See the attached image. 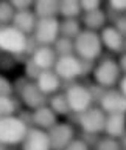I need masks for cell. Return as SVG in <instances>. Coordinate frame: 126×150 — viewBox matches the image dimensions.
Returning a JSON list of instances; mask_svg holds the SVG:
<instances>
[{"label": "cell", "mask_w": 126, "mask_h": 150, "mask_svg": "<svg viewBox=\"0 0 126 150\" xmlns=\"http://www.w3.org/2000/svg\"><path fill=\"white\" fill-rule=\"evenodd\" d=\"M73 40H75V54L79 59L97 60L98 57H101L103 43H101L100 34L97 31L83 30Z\"/></svg>", "instance_id": "obj_1"}, {"label": "cell", "mask_w": 126, "mask_h": 150, "mask_svg": "<svg viewBox=\"0 0 126 150\" xmlns=\"http://www.w3.org/2000/svg\"><path fill=\"white\" fill-rule=\"evenodd\" d=\"M28 125L22 121L19 116H3L0 118V141L6 146L22 144L25 139Z\"/></svg>", "instance_id": "obj_2"}, {"label": "cell", "mask_w": 126, "mask_h": 150, "mask_svg": "<svg viewBox=\"0 0 126 150\" xmlns=\"http://www.w3.org/2000/svg\"><path fill=\"white\" fill-rule=\"evenodd\" d=\"M92 74H94V79L97 84H100L106 88H111L122 77V70H120V65L117 60H114L109 56H105L95 65Z\"/></svg>", "instance_id": "obj_3"}, {"label": "cell", "mask_w": 126, "mask_h": 150, "mask_svg": "<svg viewBox=\"0 0 126 150\" xmlns=\"http://www.w3.org/2000/svg\"><path fill=\"white\" fill-rule=\"evenodd\" d=\"M26 36L28 34L22 33L13 25H3V28L0 30V50L11 54L22 53L25 50Z\"/></svg>", "instance_id": "obj_4"}, {"label": "cell", "mask_w": 126, "mask_h": 150, "mask_svg": "<svg viewBox=\"0 0 126 150\" xmlns=\"http://www.w3.org/2000/svg\"><path fill=\"white\" fill-rule=\"evenodd\" d=\"M64 93H65V96H67V101H69V105H70V110H72V112L81 113L94 104L89 88L84 84L75 82V84L70 85Z\"/></svg>", "instance_id": "obj_5"}, {"label": "cell", "mask_w": 126, "mask_h": 150, "mask_svg": "<svg viewBox=\"0 0 126 150\" xmlns=\"http://www.w3.org/2000/svg\"><path fill=\"white\" fill-rule=\"evenodd\" d=\"M105 122H106V113L101 107H90L79 113L78 125L84 132L92 133H101L105 130Z\"/></svg>", "instance_id": "obj_6"}, {"label": "cell", "mask_w": 126, "mask_h": 150, "mask_svg": "<svg viewBox=\"0 0 126 150\" xmlns=\"http://www.w3.org/2000/svg\"><path fill=\"white\" fill-rule=\"evenodd\" d=\"M33 34L41 45H53L54 40L59 37V20L56 17L37 19Z\"/></svg>", "instance_id": "obj_7"}, {"label": "cell", "mask_w": 126, "mask_h": 150, "mask_svg": "<svg viewBox=\"0 0 126 150\" xmlns=\"http://www.w3.org/2000/svg\"><path fill=\"white\" fill-rule=\"evenodd\" d=\"M54 73L61 79H76L81 74V62L76 54L70 56H61L56 59V64L53 67Z\"/></svg>", "instance_id": "obj_8"}, {"label": "cell", "mask_w": 126, "mask_h": 150, "mask_svg": "<svg viewBox=\"0 0 126 150\" xmlns=\"http://www.w3.org/2000/svg\"><path fill=\"white\" fill-rule=\"evenodd\" d=\"M52 149H65L69 142L75 138V130L70 122H56L52 129H48Z\"/></svg>", "instance_id": "obj_9"}, {"label": "cell", "mask_w": 126, "mask_h": 150, "mask_svg": "<svg viewBox=\"0 0 126 150\" xmlns=\"http://www.w3.org/2000/svg\"><path fill=\"white\" fill-rule=\"evenodd\" d=\"M98 104L105 113H126V96L117 88H107Z\"/></svg>", "instance_id": "obj_10"}, {"label": "cell", "mask_w": 126, "mask_h": 150, "mask_svg": "<svg viewBox=\"0 0 126 150\" xmlns=\"http://www.w3.org/2000/svg\"><path fill=\"white\" fill-rule=\"evenodd\" d=\"M20 101L24 102L28 108L31 110H36L39 107H44V105H47L48 102V94H45L34 81H30L28 84L25 85V88L20 91Z\"/></svg>", "instance_id": "obj_11"}, {"label": "cell", "mask_w": 126, "mask_h": 150, "mask_svg": "<svg viewBox=\"0 0 126 150\" xmlns=\"http://www.w3.org/2000/svg\"><path fill=\"white\" fill-rule=\"evenodd\" d=\"M22 147L26 150H47L52 149L50 146V136H48V132L39 129V127H28V132H26L25 139L22 141Z\"/></svg>", "instance_id": "obj_12"}, {"label": "cell", "mask_w": 126, "mask_h": 150, "mask_svg": "<svg viewBox=\"0 0 126 150\" xmlns=\"http://www.w3.org/2000/svg\"><path fill=\"white\" fill-rule=\"evenodd\" d=\"M100 39H101V43L109 51L117 53V54H122L125 51V37L115 30L114 25L101 28Z\"/></svg>", "instance_id": "obj_13"}, {"label": "cell", "mask_w": 126, "mask_h": 150, "mask_svg": "<svg viewBox=\"0 0 126 150\" xmlns=\"http://www.w3.org/2000/svg\"><path fill=\"white\" fill-rule=\"evenodd\" d=\"M11 23L25 34H33L37 23V16L31 9H17Z\"/></svg>", "instance_id": "obj_14"}, {"label": "cell", "mask_w": 126, "mask_h": 150, "mask_svg": "<svg viewBox=\"0 0 126 150\" xmlns=\"http://www.w3.org/2000/svg\"><path fill=\"white\" fill-rule=\"evenodd\" d=\"M107 136L120 138L126 132V113H106L105 130Z\"/></svg>", "instance_id": "obj_15"}, {"label": "cell", "mask_w": 126, "mask_h": 150, "mask_svg": "<svg viewBox=\"0 0 126 150\" xmlns=\"http://www.w3.org/2000/svg\"><path fill=\"white\" fill-rule=\"evenodd\" d=\"M36 84L45 94H53L61 88V77L54 73V70H42Z\"/></svg>", "instance_id": "obj_16"}, {"label": "cell", "mask_w": 126, "mask_h": 150, "mask_svg": "<svg viewBox=\"0 0 126 150\" xmlns=\"http://www.w3.org/2000/svg\"><path fill=\"white\" fill-rule=\"evenodd\" d=\"M31 59L34 60L42 70H53L58 56H56V53H54L52 45H41L34 53H33Z\"/></svg>", "instance_id": "obj_17"}, {"label": "cell", "mask_w": 126, "mask_h": 150, "mask_svg": "<svg viewBox=\"0 0 126 150\" xmlns=\"http://www.w3.org/2000/svg\"><path fill=\"white\" fill-rule=\"evenodd\" d=\"M33 122L39 129L48 130L58 122V115L50 108V105H44L33 112Z\"/></svg>", "instance_id": "obj_18"}, {"label": "cell", "mask_w": 126, "mask_h": 150, "mask_svg": "<svg viewBox=\"0 0 126 150\" xmlns=\"http://www.w3.org/2000/svg\"><path fill=\"white\" fill-rule=\"evenodd\" d=\"M81 22H83L84 28L90 31H98L106 26V14L103 9H94V11H84V14L81 16Z\"/></svg>", "instance_id": "obj_19"}, {"label": "cell", "mask_w": 126, "mask_h": 150, "mask_svg": "<svg viewBox=\"0 0 126 150\" xmlns=\"http://www.w3.org/2000/svg\"><path fill=\"white\" fill-rule=\"evenodd\" d=\"M34 14L37 19L56 17L59 14V0H34Z\"/></svg>", "instance_id": "obj_20"}, {"label": "cell", "mask_w": 126, "mask_h": 150, "mask_svg": "<svg viewBox=\"0 0 126 150\" xmlns=\"http://www.w3.org/2000/svg\"><path fill=\"white\" fill-rule=\"evenodd\" d=\"M83 31L81 30V23L78 17H64L62 22H59V34L75 39L79 33Z\"/></svg>", "instance_id": "obj_21"}, {"label": "cell", "mask_w": 126, "mask_h": 150, "mask_svg": "<svg viewBox=\"0 0 126 150\" xmlns=\"http://www.w3.org/2000/svg\"><path fill=\"white\" fill-rule=\"evenodd\" d=\"M48 105H50V108L54 113L61 115V116H67L70 112H72L65 93H53V96L48 99Z\"/></svg>", "instance_id": "obj_22"}, {"label": "cell", "mask_w": 126, "mask_h": 150, "mask_svg": "<svg viewBox=\"0 0 126 150\" xmlns=\"http://www.w3.org/2000/svg\"><path fill=\"white\" fill-rule=\"evenodd\" d=\"M53 50L58 57L75 54V40L70 37H65V36H59L53 43Z\"/></svg>", "instance_id": "obj_23"}, {"label": "cell", "mask_w": 126, "mask_h": 150, "mask_svg": "<svg viewBox=\"0 0 126 150\" xmlns=\"http://www.w3.org/2000/svg\"><path fill=\"white\" fill-rule=\"evenodd\" d=\"M81 11L79 0H59V14L62 17H78Z\"/></svg>", "instance_id": "obj_24"}, {"label": "cell", "mask_w": 126, "mask_h": 150, "mask_svg": "<svg viewBox=\"0 0 126 150\" xmlns=\"http://www.w3.org/2000/svg\"><path fill=\"white\" fill-rule=\"evenodd\" d=\"M19 99L9 96H0V118L3 116H11L16 112H19Z\"/></svg>", "instance_id": "obj_25"}, {"label": "cell", "mask_w": 126, "mask_h": 150, "mask_svg": "<svg viewBox=\"0 0 126 150\" xmlns=\"http://www.w3.org/2000/svg\"><path fill=\"white\" fill-rule=\"evenodd\" d=\"M16 14V8L11 5L9 0H0V23L8 25L13 22V17Z\"/></svg>", "instance_id": "obj_26"}, {"label": "cell", "mask_w": 126, "mask_h": 150, "mask_svg": "<svg viewBox=\"0 0 126 150\" xmlns=\"http://www.w3.org/2000/svg\"><path fill=\"white\" fill-rule=\"evenodd\" d=\"M95 149H100V150H118V149H122V144H120L118 138L106 136V138H100V139H98Z\"/></svg>", "instance_id": "obj_27"}, {"label": "cell", "mask_w": 126, "mask_h": 150, "mask_svg": "<svg viewBox=\"0 0 126 150\" xmlns=\"http://www.w3.org/2000/svg\"><path fill=\"white\" fill-rule=\"evenodd\" d=\"M24 65H25V76L28 77L30 81H34V82H36V79H37V77H39V74L42 73V68H41V67L37 65L31 57L26 60Z\"/></svg>", "instance_id": "obj_28"}, {"label": "cell", "mask_w": 126, "mask_h": 150, "mask_svg": "<svg viewBox=\"0 0 126 150\" xmlns=\"http://www.w3.org/2000/svg\"><path fill=\"white\" fill-rule=\"evenodd\" d=\"M87 88H89V91H90V96H92V101L94 102H100V99L103 98V94L106 93L107 88L106 87H103L100 84H90V85H87Z\"/></svg>", "instance_id": "obj_29"}, {"label": "cell", "mask_w": 126, "mask_h": 150, "mask_svg": "<svg viewBox=\"0 0 126 150\" xmlns=\"http://www.w3.org/2000/svg\"><path fill=\"white\" fill-rule=\"evenodd\" d=\"M16 64H17V62H16V59H14L13 54L2 51V54H0V68H3V70H11Z\"/></svg>", "instance_id": "obj_30"}, {"label": "cell", "mask_w": 126, "mask_h": 150, "mask_svg": "<svg viewBox=\"0 0 126 150\" xmlns=\"http://www.w3.org/2000/svg\"><path fill=\"white\" fill-rule=\"evenodd\" d=\"M39 47H41V43L37 42V39L34 37V34H28V36H26V43H25L24 53H26V54H28V56L31 57L33 53H34Z\"/></svg>", "instance_id": "obj_31"}, {"label": "cell", "mask_w": 126, "mask_h": 150, "mask_svg": "<svg viewBox=\"0 0 126 150\" xmlns=\"http://www.w3.org/2000/svg\"><path fill=\"white\" fill-rule=\"evenodd\" d=\"M13 93H14L13 82H9V79L0 74V96H9Z\"/></svg>", "instance_id": "obj_32"}, {"label": "cell", "mask_w": 126, "mask_h": 150, "mask_svg": "<svg viewBox=\"0 0 126 150\" xmlns=\"http://www.w3.org/2000/svg\"><path fill=\"white\" fill-rule=\"evenodd\" d=\"M79 62H81V77H86V76H89L90 73H94V68H95V60H92V59H79Z\"/></svg>", "instance_id": "obj_33"}, {"label": "cell", "mask_w": 126, "mask_h": 150, "mask_svg": "<svg viewBox=\"0 0 126 150\" xmlns=\"http://www.w3.org/2000/svg\"><path fill=\"white\" fill-rule=\"evenodd\" d=\"M79 138L83 139L89 147H95L97 146V142L98 139H100V136H98V133H92V132H84V130H81V135Z\"/></svg>", "instance_id": "obj_34"}, {"label": "cell", "mask_w": 126, "mask_h": 150, "mask_svg": "<svg viewBox=\"0 0 126 150\" xmlns=\"http://www.w3.org/2000/svg\"><path fill=\"white\" fill-rule=\"evenodd\" d=\"M79 5L83 11H94L100 8L101 0H79Z\"/></svg>", "instance_id": "obj_35"}, {"label": "cell", "mask_w": 126, "mask_h": 150, "mask_svg": "<svg viewBox=\"0 0 126 150\" xmlns=\"http://www.w3.org/2000/svg\"><path fill=\"white\" fill-rule=\"evenodd\" d=\"M112 25L115 26V30H117L123 37H126V14H120L118 19L114 22Z\"/></svg>", "instance_id": "obj_36"}, {"label": "cell", "mask_w": 126, "mask_h": 150, "mask_svg": "<svg viewBox=\"0 0 126 150\" xmlns=\"http://www.w3.org/2000/svg\"><path fill=\"white\" fill-rule=\"evenodd\" d=\"M65 149H69V150H87V149H89V146H87V144L81 139V138H73Z\"/></svg>", "instance_id": "obj_37"}, {"label": "cell", "mask_w": 126, "mask_h": 150, "mask_svg": "<svg viewBox=\"0 0 126 150\" xmlns=\"http://www.w3.org/2000/svg\"><path fill=\"white\" fill-rule=\"evenodd\" d=\"M11 5L17 9H30L33 5H34V0H9Z\"/></svg>", "instance_id": "obj_38"}, {"label": "cell", "mask_w": 126, "mask_h": 150, "mask_svg": "<svg viewBox=\"0 0 126 150\" xmlns=\"http://www.w3.org/2000/svg\"><path fill=\"white\" fill-rule=\"evenodd\" d=\"M30 82V79L26 76H22V77H17V79L14 81V84H13V87H14V91L17 93V94H20V91L25 88V85Z\"/></svg>", "instance_id": "obj_39"}, {"label": "cell", "mask_w": 126, "mask_h": 150, "mask_svg": "<svg viewBox=\"0 0 126 150\" xmlns=\"http://www.w3.org/2000/svg\"><path fill=\"white\" fill-rule=\"evenodd\" d=\"M19 118L25 122L28 127H31V125H34V122H33V113L31 112H28V110H19Z\"/></svg>", "instance_id": "obj_40"}, {"label": "cell", "mask_w": 126, "mask_h": 150, "mask_svg": "<svg viewBox=\"0 0 126 150\" xmlns=\"http://www.w3.org/2000/svg\"><path fill=\"white\" fill-rule=\"evenodd\" d=\"M105 14H106V19H107L109 22H112V23H114V22L118 19V16L122 14V13H120V11H117V9H114L112 6H109V5H107L106 9H105Z\"/></svg>", "instance_id": "obj_41"}, {"label": "cell", "mask_w": 126, "mask_h": 150, "mask_svg": "<svg viewBox=\"0 0 126 150\" xmlns=\"http://www.w3.org/2000/svg\"><path fill=\"white\" fill-rule=\"evenodd\" d=\"M109 6H112L114 9L120 11V13H123L126 11V0H109Z\"/></svg>", "instance_id": "obj_42"}, {"label": "cell", "mask_w": 126, "mask_h": 150, "mask_svg": "<svg viewBox=\"0 0 126 150\" xmlns=\"http://www.w3.org/2000/svg\"><path fill=\"white\" fill-rule=\"evenodd\" d=\"M13 56H14V59H16V62H17V64H25L26 60L30 59V56L26 53H24V51H22V53H16V54H13Z\"/></svg>", "instance_id": "obj_43"}, {"label": "cell", "mask_w": 126, "mask_h": 150, "mask_svg": "<svg viewBox=\"0 0 126 150\" xmlns=\"http://www.w3.org/2000/svg\"><path fill=\"white\" fill-rule=\"evenodd\" d=\"M118 90H120V91H122V93L125 94V96H126V74H125V76H122V77L118 79Z\"/></svg>", "instance_id": "obj_44"}, {"label": "cell", "mask_w": 126, "mask_h": 150, "mask_svg": "<svg viewBox=\"0 0 126 150\" xmlns=\"http://www.w3.org/2000/svg\"><path fill=\"white\" fill-rule=\"evenodd\" d=\"M118 65H120V70L126 74V53H122V56L118 59Z\"/></svg>", "instance_id": "obj_45"}, {"label": "cell", "mask_w": 126, "mask_h": 150, "mask_svg": "<svg viewBox=\"0 0 126 150\" xmlns=\"http://www.w3.org/2000/svg\"><path fill=\"white\" fill-rule=\"evenodd\" d=\"M118 139H120V144H122V149H126V132L118 138Z\"/></svg>", "instance_id": "obj_46"}, {"label": "cell", "mask_w": 126, "mask_h": 150, "mask_svg": "<svg viewBox=\"0 0 126 150\" xmlns=\"http://www.w3.org/2000/svg\"><path fill=\"white\" fill-rule=\"evenodd\" d=\"M5 147H6V144H3L2 141H0V149H5Z\"/></svg>", "instance_id": "obj_47"}, {"label": "cell", "mask_w": 126, "mask_h": 150, "mask_svg": "<svg viewBox=\"0 0 126 150\" xmlns=\"http://www.w3.org/2000/svg\"><path fill=\"white\" fill-rule=\"evenodd\" d=\"M125 51H126V37H125Z\"/></svg>", "instance_id": "obj_48"}, {"label": "cell", "mask_w": 126, "mask_h": 150, "mask_svg": "<svg viewBox=\"0 0 126 150\" xmlns=\"http://www.w3.org/2000/svg\"><path fill=\"white\" fill-rule=\"evenodd\" d=\"M2 28H3V25H2V23H0V30H2Z\"/></svg>", "instance_id": "obj_49"}, {"label": "cell", "mask_w": 126, "mask_h": 150, "mask_svg": "<svg viewBox=\"0 0 126 150\" xmlns=\"http://www.w3.org/2000/svg\"><path fill=\"white\" fill-rule=\"evenodd\" d=\"M0 54H2V50H0Z\"/></svg>", "instance_id": "obj_50"}]
</instances>
